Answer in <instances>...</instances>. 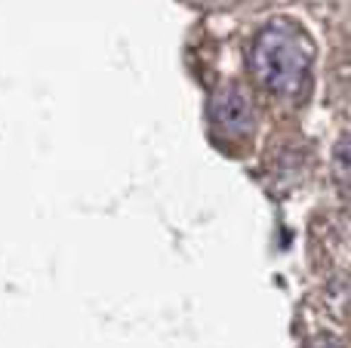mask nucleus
<instances>
[{"mask_svg": "<svg viewBox=\"0 0 351 348\" xmlns=\"http://www.w3.org/2000/svg\"><path fill=\"white\" fill-rule=\"evenodd\" d=\"M311 62H315V47H311L308 34L287 18L265 25L253 43V55H250L256 84L265 86L274 96H299L305 90Z\"/></svg>", "mask_w": 351, "mask_h": 348, "instance_id": "f257e3e1", "label": "nucleus"}, {"mask_svg": "<svg viewBox=\"0 0 351 348\" xmlns=\"http://www.w3.org/2000/svg\"><path fill=\"white\" fill-rule=\"evenodd\" d=\"M210 121L222 139L231 142H247L256 129V114L250 99L243 96V90L237 84H225L222 90H216L210 102Z\"/></svg>", "mask_w": 351, "mask_h": 348, "instance_id": "f03ea898", "label": "nucleus"}, {"mask_svg": "<svg viewBox=\"0 0 351 348\" xmlns=\"http://www.w3.org/2000/svg\"><path fill=\"white\" fill-rule=\"evenodd\" d=\"M305 348H342V345H336L333 339H315V343H308Z\"/></svg>", "mask_w": 351, "mask_h": 348, "instance_id": "20e7f679", "label": "nucleus"}, {"mask_svg": "<svg viewBox=\"0 0 351 348\" xmlns=\"http://www.w3.org/2000/svg\"><path fill=\"white\" fill-rule=\"evenodd\" d=\"M333 164H336V176H339L342 182H346L348 188H351V136H346V139L336 145Z\"/></svg>", "mask_w": 351, "mask_h": 348, "instance_id": "7ed1b4c3", "label": "nucleus"}]
</instances>
